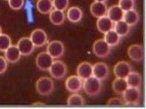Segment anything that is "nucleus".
Returning a JSON list of instances; mask_svg holds the SVG:
<instances>
[{
    "mask_svg": "<svg viewBox=\"0 0 146 109\" xmlns=\"http://www.w3.org/2000/svg\"><path fill=\"white\" fill-rule=\"evenodd\" d=\"M123 20L127 23L128 25H129L130 26H133L136 25L139 22V14L135 9L128 10V11L124 12Z\"/></svg>",
    "mask_w": 146,
    "mask_h": 109,
    "instance_id": "5701e85b",
    "label": "nucleus"
},
{
    "mask_svg": "<svg viewBox=\"0 0 146 109\" xmlns=\"http://www.w3.org/2000/svg\"><path fill=\"white\" fill-rule=\"evenodd\" d=\"M35 87L40 95H49L54 89V82L51 78L42 76L36 81Z\"/></svg>",
    "mask_w": 146,
    "mask_h": 109,
    "instance_id": "f03ea898",
    "label": "nucleus"
},
{
    "mask_svg": "<svg viewBox=\"0 0 146 109\" xmlns=\"http://www.w3.org/2000/svg\"><path fill=\"white\" fill-rule=\"evenodd\" d=\"M76 72L77 76H79L83 81L93 74V65L89 62H82L77 67Z\"/></svg>",
    "mask_w": 146,
    "mask_h": 109,
    "instance_id": "4468645a",
    "label": "nucleus"
},
{
    "mask_svg": "<svg viewBox=\"0 0 146 109\" xmlns=\"http://www.w3.org/2000/svg\"><path fill=\"white\" fill-rule=\"evenodd\" d=\"M128 55L134 62L140 63L144 59V48L139 44H134L129 47L127 50Z\"/></svg>",
    "mask_w": 146,
    "mask_h": 109,
    "instance_id": "1a4fd4ad",
    "label": "nucleus"
},
{
    "mask_svg": "<svg viewBox=\"0 0 146 109\" xmlns=\"http://www.w3.org/2000/svg\"><path fill=\"white\" fill-rule=\"evenodd\" d=\"M107 105L108 106H124L125 102L123 98H113L108 100Z\"/></svg>",
    "mask_w": 146,
    "mask_h": 109,
    "instance_id": "2f4dec72",
    "label": "nucleus"
},
{
    "mask_svg": "<svg viewBox=\"0 0 146 109\" xmlns=\"http://www.w3.org/2000/svg\"><path fill=\"white\" fill-rule=\"evenodd\" d=\"M123 99L126 106H137L141 99V93L138 88L129 87L123 93Z\"/></svg>",
    "mask_w": 146,
    "mask_h": 109,
    "instance_id": "7ed1b4c3",
    "label": "nucleus"
},
{
    "mask_svg": "<svg viewBox=\"0 0 146 109\" xmlns=\"http://www.w3.org/2000/svg\"><path fill=\"white\" fill-rule=\"evenodd\" d=\"M114 23L107 15L100 17L96 21V27L99 32L102 33H107L110 30L113 29Z\"/></svg>",
    "mask_w": 146,
    "mask_h": 109,
    "instance_id": "f3484780",
    "label": "nucleus"
},
{
    "mask_svg": "<svg viewBox=\"0 0 146 109\" xmlns=\"http://www.w3.org/2000/svg\"><path fill=\"white\" fill-rule=\"evenodd\" d=\"M10 8L14 10H19L24 5V0H8Z\"/></svg>",
    "mask_w": 146,
    "mask_h": 109,
    "instance_id": "7c9ffc66",
    "label": "nucleus"
},
{
    "mask_svg": "<svg viewBox=\"0 0 146 109\" xmlns=\"http://www.w3.org/2000/svg\"><path fill=\"white\" fill-rule=\"evenodd\" d=\"M118 6L123 12L132 10L135 7V1L134 0H119Z\"/></svg>",
    "mask_w": 146,
    "mask_h": 109,
    "instance_id": "c756f323",
    "label": "nucleus"
},
{
    "mask_svg": "<svg viewBox=\"0 0 146 109\" xmlns=\"http://www.w3.org/2000/svg\"><path fill=\"white\" fill-rule=\"evenodd\" d=\"M94 77L97 78L98 79L105 80L109 76V68L108 65L102 62L95 63L93 66V74Z\"/></svg>",
    "mask_w": 146,
    "mask_h": 109,
    "instance_id": "ddd939ff",
    "label": "nucleus"
},
{
    "mask_svg": "<svg viewBox=\"0 0 146 109\" xmlns=\"http://www.w3.org/2000/svg\"><path fill=\"white\" fill-rule=\"evenodd\" d=\"M46 52L53 59H58L64 54V45L61 41L54 40L48 43Z\"/></svg>",
    "mask_w": 146,
    "mask_h": 109,
    "instance_id": "423d86ee",
    "label": "nucleus"
},
{
    "mask_svg": "<svg viewBox=\"0 0 146 109\" xmlns=\"http://www.w3.org/2000/svg\"><path fill=\"white\" fill-rule=\"evenodd\" d=\"M36 7L39 12L44 15L49 14L53 9L52 0H38Z\"/></svg>",
    "mask_w": 146,
    "mask_h": 109,
    "instance_id": "393cba45",
    "label": "nucleus"
},
{
    "mask_svg": "<svg viewBox=\"0 0 146 109\" xmlns=\"http://www.w3.org/2000/svg\"><path fill=\"white\" fill-rule=\"evenodd\" d=\"M66 17L71 23H79L83 18V12L80 7L73 6L68 9L66 12Z\"/></svg>",
    "mask_w": 146,
    "mask_h": 109,
    "instance_id": "aec40b11",
    "label": "nucleus"
},
{
    "mask_svg": "<svg viewBox=\"0 0 146 109\" xmlns=\"http://www.w3.org/2000/svg\"><path fill=\"white\" fill-rule=\"evenodd\" d=\"M29 38L32 40L34 46L36 47H43L48 41V35L45 31L41 28H36L33 30Z\"/></svg>",
    "mask_w": 146,
    "mask_h": 109,
    "instance_id": "0eeeda50",
    "label": "nucleus"
},
{
    "mask_svg": "<svg viewBox=\"0 0 146 109\" xmlns=\"http://www.w3.org/2000/svg\"><path fill=\"white\" fill-rule=\"evenodd\" d=\"M95 1H96V2H107L108 0H95Z\"/></svg>",
    "mask_w": 146,
    "mask_h": 109,
    "instance_id": "f704fd0d",
    "label": "nucleus"
},
{
    "mask_svg": "<svg viewBox=\"0 0 146 109\" xmlns=\"http://www.w3.org/2000/svg\"><path fill=\"white\" fill-rule=\"evenodd\" d=\"M11 45L12 41L10 36L6 33L0 34V52H5Z\"/></svg>",
    "mask_w": 146,
    "mask_h": 109,
    "instance_id": "cd10ccee",
    "label": "nucleus"
},
{
    "mask_svg": "<svg viewBox=\"0 0 146 109\" xmlns=\"http://www.w3.org/2000/svg\"><path fill=\"white\" fill-rule=\"evenodd\" d=\"M2 27L0 26V34H2Z\"/></svg>",
    "mask_w": 146,
    "mask_h": 109,
    "instance_id": "c9c22d12",
    "label": "nucleus"
},
{
    "mask_svg": "<svg viewBox=\"0 0 146 109\" xmlns=\"http://www.w3.org/2000/svg\"><path fill=\"white\" fill-rule=\"evenodd\" d=\"M90 11L91 15L96 18L107 15L108 12V7L105 2H94L90 6Z\"/></svg>",
    "mask_w": 146,
    "mask_h": 109,
    "instance_id": "2eb2a0df",
    "label": "nucleus"
},
{
    "mask_svg": "<svg viewBox=\"0 0 146 109\" xmlns=\"http://www.w3.org/2000/svg\"><path fill=\"white\" fill-rule=\"evenodd\" d=\"M21 53L16 45H10L5 52V58L10 63H15L21 59Z\"/></svg>",
    "mask_w": 146,
    "mask_h": 109,
    "instance_id": "dca6fc26",
    "label": "nucleus"
},
{
    "mask_svg": "<svg viewBox=\"0 0 146 109\" xmlns=\"http://www.w3.org/2000/svg\"><path fill=\"white\" fill-rule=\"evenodd\" d=\"M111 47L108 45L104 39L96 40L93 45V53L97 58H105L110 53Z\"/></svg>",
    "mask_w": 146,
    "mask_h": 109,
    "instance_id": "39448f33",
    "label": "nucleus"
},
{
    "mask_svg": "<svg viewBox=\"0 0 146 109\" xmlns=\"http://www.w3.org/2000/svg\"><path fill=\"white\" fill-rule=\"evenodd\" d=\"M131 71V66L126 61H119L113 67L114 75L118 78L126 79Z\"/></svg>",
    "mask_w": 146,
    "mask_h": 109,
    "instance_id": "9b49d317",
    "label": "nucleus"
},
{
    "mask_svg": "<svg viewBox=\"0 0 146 109\" xmlns=\"http://www.w3.org/2000/svg\"><path fill=\"white\" fill-rule=\"evenodd\" d=\"M123 14H124V12L121 10V7L118 5H113L111 7H110L109 9H108L107 16L113 23H115V22L123 20Z\"/></svg>",
    "mask_w": 146,
    "mask_h": 109,
    "instance_id": "6ab92c4d",
    "label": "nucleus"
},
{
    "mask_svg": "<svg viewBox=\"0 0 146 109\" xmlns=\"http://www.w3.org/2000/svg\"><path fill=\"white\" fill-rule=\"evenodd\" d=\"M104 40L106 41L110 47H114L119 44L121 41V36L115 32L114 30H110L105 33Z\"/></svg>",
    "mask_w": 146,
    "mask_h": 109,
    "instance_id": "b1692460",
    "label": "nucleus"
},
{
    "mask_svg": "<svg viewBox=\"0 0 146 109\" xmlns=\"http://www.w3.org/2000/svg\"><path fill=\"white\" fill-rule=\"evenodd\" d=\"M86 100L81 95L78 93H74L67 98L66 104L68 106H83L85 104Z\"/></svg>",
    "mask_w": 146,
    "mask_h": 109,
    "instance_id": "bb28decb",
    "label": "nucleus"
},
{
    "mask_svg": "<svg viewBox=\"0 0 146 109\" xmlns=\"http://www.w3.org/2000/svg\"><path fill=\"white\" fill-rule=\"evenodd\" d=\"M65 87L70 93H78L83 89V80L79 76L72 75L66 79Z\"/></svg>",
    "mask_w": 146,
    "mask_h": 109,
    "instance_id": "9d476101",
    "label": "nucleus"
},
{
    "mask_svg": "<svg viewBox=\"0 0 146 109\" xmlns=\"http://www.w3.org/2000/svg\"><path fill=\"white\" fill-rule=\"evenodd\" d=\"M102 88V81L94 76H90L83 81V89L90 96L98 95L101 93Z\"/></svg>",
    "mask_w": 146,
    "mask_h": 109,
    "instance_id": "f257e3e1",
    "label": "nucleus"
},
{
    "mask_svg": "<svg viewBox=\"0 0 146 109\" xmlns=\"http://www.w3.org/2000/svg\"><path fill=\"white\" fill-rule=\"evenodd\" d=\"M48 71L53 78L56 79H62L67 74V66L62 60H55Z\"/></svg>",
    "mask_w": 146,
    "mask_h": 109,
    "instance_id": "20e7f679",
    "label": "nucleus"
},
{
    "mask_svg": "<svg viewBox=\"0 0 146 109\" xmlns=\"http://www.w3.org/2000/svg\"><path fill=\"white\" fill-rule=\"evenodd\" d=\"M16 46L18 50H20L21 55L23 56H28L32 54L35 47L29 37H23L20 39L18 40Z\"/></svg>",
    "mask_w": 146,
    "mask_h": 109,
    "instance_id": "f8f14e48",
    "label": "nucleus"
},
{
    "mask_svg": "<svg viewBox=\"0 0 146 109\" xmlns=\"http://www.w3.org/2000/svg\"><path fill=\"white\" fill-rule=\"evenodd\" d=\"M53 8L65 11L69 7V0H52Z\"/></svg>",
    "mask_w": 146,
    "mask_h": 109,
    "instance_id": "c85d7f7f",
    "label": "nucleus"
},
{
    "mask_svg": "<svg viewBox=\"0 0 146 109\" xmlns=\"http://www.w3.org/2000/svg\"><path fill=\"white\" fill-rule=\"evenodd\" d=\"M49 19L53 25L61 26L64 23L66 15L64 11L54 9L49 13Z\"/></svg>",
    "mask_w": 146,
    "mask_h": 109,
    "instance_id": "412c9836",
    "label": "nucleus"
},
{
    "mask_svg": "<svg viewBox=\"0 0 146 109\" xmlns=\"http://www.w3.org/2000/svg\"><path fill=\"white\" fill-rule=\"evenodd\" d=\"M113 30L116 32L121 37L126 36L129 33L130 31V26L123 20H119L118 22L114 23L113 25Z\"/></svg>",
    "mask_w": 146,
    "mask_h": 109,
    "instance_id": "a878e982",
    "label": "nucleus"
},
{
    "mask_svg": "<svg viewBox=\"0 0 146 109\" xmlns=\"http://www.w3.org/2000/svg\"><path fill=\"white\" fill-rule=\"evenodd\" d=\"M7 68V61L5 57L0 56V74H2Z\"/></svg>",
    "mask_w": 146,
    "mask_h": 109,
    "instance_id": "473e14b6",
    "label": "nucleus"
},
{
    "mask_svg": "<svg viewBox=\"0 0 146 109\" xmlns=\"http://www.w3.org/2000/svg\"><path fill=\"white\" fill-rule=\"evenodd\" d=\"M53 62V58L47 52H42L36 57L35 63L36 67L42 71L49 70Z\"/></svg>",
    "mask_w": 146,
    "mask_h": 109,
    "instance_id": "6e6552de",
    "label": "nucleus"
},
{
    "mask_svg": "<svg viewBox=\"0 0 146 109\" xmlns=\"http://www.w3.org/2000/svg\"><path fill=\"white\" fill-rule=\"evenodd\" d=\"M33 106H45V105L42 103V102H35V104H33Z\"/></svg>",
    "mask_w": 146,
    "mask_h": 109,
    "instance_id": "72a5a7b5",
    "label": "nucleus"
},
{
    "mask_svg": "<svg viewBox=\"0 0 146 109\" xmlns=\"http://www.w3.org/2000/svg\"><path fill=\"white\" fill-rule=\"evenodd\" d=\"M128 85L125 79L123 78L116 77L113 80V84H112V88L115 94L118 95H122L124 91L127 89Z\"/></svg>",
    "mask_w": 146,
    "mask_h": 109,
    "instance_id": "4be33fe9",
    "label": "nucleus"
},
{
    "mask_svg": "<svg viewBox=\"0 0 146 109\" xmlns=\"http://www.w3.org/2000/svg\"><path fill=\"white\" fill-rule=\"evenodd\" d=\"M126 81L129 87L139 88L141 87L143 79L141 75L136 71H131L129 74L126 77Z\"/></svg>",
    "mask_w": 146,
    "mask_h": 109,
    "instance_id": "a211bd4d",
    "label": "nucleus"
}]
</instances>
